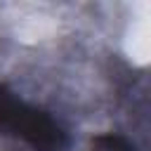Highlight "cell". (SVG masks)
<instances>
[{
  "label": "cell",
  "mask_w": 151,
  "mask_h": 151,
  "mask_svg": "<svg viewBox=\"0 0 151 151\" xmlns=\"http://www.w3.org/2000/svg\"><path fill=\"white\" fill-rule=\"evenodd\" d=\"M0 134L19 139L33 151H64L68 146V134L45 109L26 104L2 83H0Z\"/></svg>",
  "instance_id": "obj_1"
},
{
  "label": "cell",
  "mask_w": 151,
  "mask_h": 151,
  "mask_svg": "<svg viewBox=\"0 0 151 151\" xmlns=\"http://www.w3.org/2000/svg\"><path fill=\"white\" fill-rule=\"evenodd\" d=\"M90 151H137V146L127 137L109 132V134H97L90 144Z\"/></svg>",
  "instance_id": "obj_2"
}]
</instances>
